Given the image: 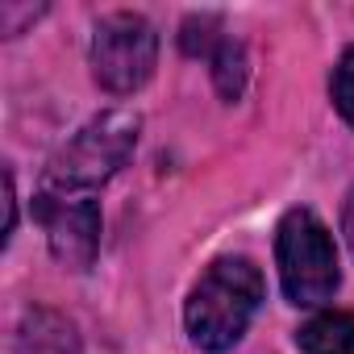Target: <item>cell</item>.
<instances>
[{
  "label": "cell",
  "instance_id": "9",
  "mask_svg": "<svg viewBox=\"0 0 354 354\" xmlns=\"http://www.w3.org/2000/svg\"><path fill=\"white\" fill-rule=\"evenodd\" d=\"M329 92H333V109H337V113H342V121L354 129V46H346V55L337 59Z\"/></svg>",
  "mask_w": 354,
  "mask_h": 354
},
{
  "label": "cell",
  "instance_id": "5",
  "mask_svg": "<svg viewBox=\"0 0 354 354\" xmlns=\"http://www.w3.org/2000/svg\"><path fill=\"white\" fill-rule=\"evenodd\" d=\"M34 217L46 230L50 254L71 267V271H88L96 250H100V205L88 192H59V188H42L34 201Z\"/></svg>",
  "mask_w": 354,
  "mask_h": 354
},
{
  "label": "cell",
  "instance_id": "7",
  "mask_svg": "<svg viewBox=\"0 0 354 354\" xmlns=\"http://www.w3.org/2000/svg\"><path fill=\"white\" fill-rule=\"evenodd\" d=\"M300 354H354V317L350 313H317L296 329Z\"/></svg>",
  "mask_w": 354,
  "mask_h": 354
},
{
  "label": "cell",
  "instance_id": "10",
  "mask_svg": "<svg viewBox=\"0 0 354 354\" xmlns=\"http://www.w3.org/2000/svg\"><path fill=\"white\" fill-rule=\"evenodd\" d=\"M342 234H346V242H350V250H354V188H350L346 209H342Z\"/></svg>",
  "mask_w": 354,
  "mask_h": 354
},
{
  "label": "cell",
  "instance_id": "3",
  "mask_svg": "<svg viewBox=\"0 0 354 354\" xmlns=\"http://www.w3.org/2000/svg\"><path fill=\"white\" fill-rule=\"evenodd\" d=\"M275 263H279V283L292 304H325L333 300L342 271H337V246L325 221L308 209L283 213L275 230Z\"/></svg>",
  "mask_w": 354,
  "mask_h": 354
},
{
  "label": "cell",
  "instance_id": "4",
  "mask_svg": "<svg viewBox=\"0 0 354 354\" xmlns=\"http://www.w3.org/2000/svg\"><path fill=\"white\" fill-rule=\"evenodd\" d=\"M158 63V34L142 13H109L92 34V75L104 92H138Z\"/></svg>",
  "mask_w": 354,
  "mask_h": 354
},
{
  "label": "cell",
  "instance_id": "2",
  "mask_svg": "<svg viewBox=\"0 0 354 354\" xmlns=\"http://www.w3.org/2000/svg\"><path fill=\"white\" fill-rule=\"evenodd\" d=\"M138 129L142 121L133 113H100L92 117L46 167L42 175V188H59V192H96L104 180H113V175L125 167V158L133 154L138 146Z\"/></svg>",
  "mask_w": 354,
  "mask_h": 354
},
{
  "label": "cell",
  "instance_id": "8",
  "mask_svg": "<svg viewBox=\"0 0 354 354\" xmlns=\"http://www.w3.org/2000/svg\"><path fill=\"white\" fill-rule=\"evenodd\" d=\"M209 63H213V84H217V92H221L225 100H238V96H242V84H246V55H242V46H238L234 38H221L217 50L209 55Z\"/></svg>",
  "mask_w": 354,
  "mask_h": 354
},
{
  "label": "cell",
  "instance_id": "1",
  "mask_svg": "<svg viewBox=\"0 0 354 354\" xmlns=\"http://www.w3.org/2000/svg\"><path fill=\"white\" fill-rule=\"evenodd\" d=\"M263 296H267V283H263V271L250 259H242V254L217 259L201 275V283L192 288L188 308H184L192 346L209 350V354L230 350L246 333V325L259 313Z\"/></svg>",
  "mask_w": 354,
  "mask_h": 354
},
{
  "label": "cell",
  "instance_id": "6",
  "mask_svg": "<svg viewBox=\"0 0 354 354\" xmlns=\"http://www.w3.org/2000/svg\"><path fill=\"white\" fill-rule=\"evenodd\" d=\"M17 354H84V342L63 313L30 308L17 325Z\"/></svg>",
  "mask_w": 354,
  "mask_h": 354
}]
</instances>
